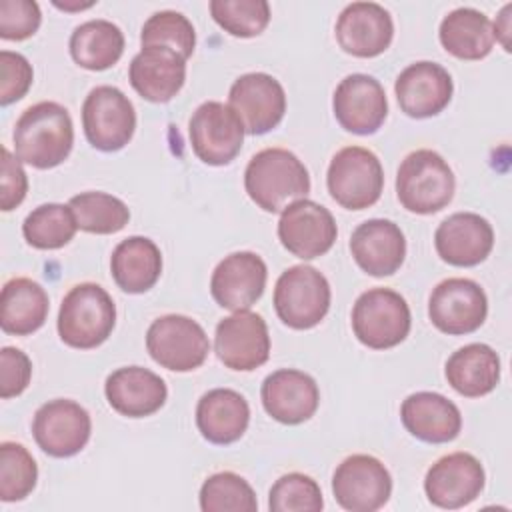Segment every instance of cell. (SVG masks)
Here are the masks:
<instances>
[{
  "label": "cell",
  "mask_w": 512,
  "mask_h": 512,
  "mask_svg": "<svg viewBox=\"0 0 512 512\" xmlns=\"http://www.w3.org/2000/svg\"><path fill=\"white\" fill-rule=\"evenodd\" d=\"M132 88L150 102L172 100L186 80V60L166 46H146L130 62Z\"/></svg>",
  "instance_id": "d4e9b609"
},
{
  "label": "cell",
  "mask_w": 512,
  "mask_h": 512,
  "mask_svg": "<svg viewBox=\"0 0 512 512\" xmlns=\"http://www.w3.org/2000/svg\"><path fill=\"white\" fill-rule=\"evenodd\" d=\"M68 206L78 228L90 234L120 232L130 220V210L120 198L98 190L72 196Z\"/></svg>",
  "instance_id": "836d02e7"
},
{
  "label": "cell",
  "mask_w": 512,
  "mask_h": 512,
  "mask_svg": "<svg viewBox=\"0 0 512 512\" xmlns=\"http://www.w3.org/2000/svg\"><path fill=\"white\" fill-rule=\"evenodd\" d=\"M350 252L356 264L370 276L394 274L406 256V240L398 224L372 218L356 226L350 236Z\"/></svg>",
  "instance_id": "cb8c5ba5"
},
{
  "label": "cell",
  "mask_w": 512,
  "mask_h": 512,
  "mask_svg": "<svg viewBox=\"0 0 512 512\" xmlns=\"http://www.w3.org/2000/svg\"><path fill=\"white\" fill-rule=\"evenodd\" d=\"M510 10H512V4H506L498 16V20L494 22L492 26V32H494V40H498L504 50H510V42H508V36H510Z\"/></svg>",
  "instance_id": "f6af8a7d"
},
{
  "label": "cell",
  "mask_w": 512,
  "mask_h": 512,
  "mask_svg": "<svg viewBox=\"0 0 512 512\" xmlns=\"http://www.w3.org/2000/svg\"><path fill=\"white\" fill-rule=\"evenodd\" d=\"M228 106L240 118L244 132L260 136L282 122L286 94L274 76L266 72H248L236 78L230 86Z\"/></svg>",
  "instance_id": "2e32d148"
},
{
  "label": "cell",
  "mask_w": 512,
  "mask_h": 512,
  "mask_svg": "<svg viewBox=\"0 0 512 512\" xmlns=\"http://www.w3.org/2000/svg\"><path fill=\"white\" fill-rule=\"evenodd\" d=\"M486 482L480 460L468 452H452L438 458L426 472L424 492L428 500L446 510L474 502Z\"/></svg>",
  "instance_id": "e0dca14e"
},
{
  "label": "cell",
  "mask_w": 512,
  "mask_h": 512,
  "mask_svg": "<svg viewBox=\"0 0 512 512\" xmlns=\"http://www.w3.org/2000/svg\"><path fill=\"white\" fill-rule=\"evenodd\" d=\"M218 360L238 372L262 366L270 356V334L264 318L250 310H238L222 318L214 332Z\"/></svg>",
  "instance_id": "5bb4252c"
},
{
  "label": "cell",
  "mask_w": 512,
  "mask_h": 512,
  "mask_svg": "<svg viewBox=\"0 0 512 512\" xmlns=\"http://www.w3.org/2000/svg\"><path fill=\"white\" fill-rule=\"evenodd\" d=\"M200 508L204 512H254L258 510V500L242 476L216 472L200 488Z\"/></svg>",
  "instance_id": "d590c367"
},
{
  "label": "cell",
  "mask_w": 512,
  "mask_h": 512,
  "mask_svg": "<svg viewBox=\"0 0 512 512\" xmlns=\"http://www.w3.org/2000/svg\"><path fill=\"white\" fill-rule=\"evenodd\" d=\"M268 508L272 512H318L324 508L322 490L314 478L290 472L272 484Z\"/></svg>",
  "instance_id": "ab89813d"
},
{
  "label": "cell",
  "mask_w": 512,
  "mask_h": 512,
  "mask_svg": "<svg viewBox=\"0 0 512 512\" xmlns=\"http://www.w3.org/2000/svg\"><path fill=\"white\" fill-rule=\"evenodd\" d=\"M140 44L146 46H166L178 52L184 60H188L196 46V32L192 22L176 10H160L154 12L142 26Z\"/></svg>",
  "instance_id": "8d00e7d4"
},
{
  "label": "cell",
  "mask_w": 512,
  "mask_h": 512,
  "mask_svg": "<svg viewBox=\"0 0 512 512\" xmlns=\"http://www.w3.org/2000/svg\"><path fill=\"white\" fill-rule=\"evenodd\" d=\"M334 32L344 52L374 58L390 46L394 22L390 12L376 2H352L340 12Z\"/></svg>",
  "instance_id": "ffe728a7"
},
{
  "label": "cell",
  "mask_w": 512,
  "mask_h": 512,
  "mask_svg": "<svg viewBox=\"0 0 512 512\" xmlns=\"http://www.w3.org/2000/svg\"><path fill=\"white\" fill-rule=\"evenodd\" d=\"M400 110L410 118L440 114L452 100L454 84L448 70L436 62L420 60L406 66L394 84Z\"/></svg>",
  "instance_id": "d6986e66"
},
{
  "label": "cell",
  "mask_w": 512,
  "mask_h": 512,
  "mask_svg": "<svg viewBox=\"0 0 512 512\" xmlns=\"http://www.w3.org/2000/svg\"><path fill=\"white\" fill-rule=\"evenodd\" d=\"M456 190L454 172L434 150L410 152L396 174V196L414 214H434L450 204Z\"/></svg>",
  "instance_id": "277c9868"
},
{
  "label": "cell",
  "mask_w": 512,
  "mask_h": 512,
  "mask_svg": "<svg viewBox=\"0 0 512 512\" xmlns=\"http://www.w3.org/2000/svg\"><path fill=\"white\" fill-rule=\"evenodd\" d=\"M32 376V362L20 350L4 346L0 350V396L12 398L26 390Z\"/></svg>",
  "instance_id": "7bdbcfd3"
},
{
  "label": "cell",
  "mask_w": 512,
  "mask_h": 512,
  "mask_svg": "<svg viewBox=\"0 0 512 512\" xmlns=\"http://www.w3.org/2000/svg\"><path fill=\"white\" fill-rule=\"evenodd\" d=\"M110 272L118 288L128 294H142L160 278V248L146 236H130L112 250Z\"/></svg>",
  "instance_id": "f546056e"
},
{
  "label": "cell",
  "mask_w": 512,
  "mask_h": 512,
  "mask_svg": "<svg viewBox=\"0 0 512 512\" xmlns=\"http://www.w3.org/2000/svg\"><path fill=\"white\" fill-rule=\"evenodd\" d=\"M434 246L438 256L452 266H476L492 252L494 230L480 214L456 212L436 228Z\"/></svg>",
  "instance_id": "603a6c76"
},
{
  "label": "cell",
  "mask_w": 512,
  "mask_h": 512,
  "mask_svg": "<svg viewBox=\"0 0 512 512\" xmlns=\"http://www.w3.org/2000/svg\"><path fill=\"white\" fill-rule=\"evenodd\" d=\"M116 324L112 296L94 282H82L68 290L58 312V334L64 344L90 350L108 340Z\"/></svg>",
  "instance_id": "3957f363"
},
{
  "label": "cell",
  "mask_w": 512,
  "mask_h": 512,
  "mask_svg": "<svg viewBox=\"0 0 512 512\" xmlns=\"http://www.w3.org/2000/svg\"><path fill=\"white\" fill-rule=\"evenodd\" d=\"M68 48L78 66L86 70H106L120 60L124 34L114 22L96 18L74 28Z\"/></svg>",
  "instance_id": "d6a6232c"
},
{
  "label": "cell",
  "mask_w": 512,
  "mask_h": 512,
  "mask_svg": "<svg viewBox=\"0 0 512 512\" xmlns=\"http://www.w3.org/2000/svg\"><path fill=\"white\" fill-rule=\"evenodd\" d=\"M14 152L20 162L48 170L62 164L74 144V126L68 110L58 102L28 106L14 124Z\"/></svg>",
  "instance_id": "6da1fadb"
},
{
  "label": "cell",
  "mask_w": 512,
  "mask_h": 512,
  "mask_svg": "<svg viewBox=\"0 0 512 512\" xmlns=\"http://www.w3.org/2000/svg\"><path fill=\"white\" fill-rule=\"evenodd\" d=\"M0 70H2V84H0V104L8 106L28 92L34 72L30 62L12 50L0 52Z\"/></svg>",
  "instance_id": "b9f144b4"
},
{
  "label": "cell",
  "mask_w": 512,
  "mask_h": 512,
  "mask_svg": "<svg viewBox=\"0 0 512 512\" xmlns=\"http://www.w3.org/2000/svg\"><path fill=\"white\" fill-rule=\"evenodd\" d=\"M264 410L282 424H300L314 416L320 390L316 380L294 368H280L268 374L260 388Z\"/></svg>",
  "instance_id": "7402d4cb"
},
{
  "label": "cell",
  "mask_w": 512,
  "mask_h": 512,
  "mask_svg": "<svg viewBox=\"0 0 512 512\" xmlns=\"http://www.w3.org/2000/svg\"><path fill=\"white\" fill-rule=\"evenodd\" d=\"M210 14L222 30L236 38L258 36L270 22L266 0H212Z\"/></svg>",
  "instance_id": "f35d334b"
},
{
  "label": "cell",
  "mask_w": 512,
  "mask_h": 512,
  "mask_svg": "<svg viewBox=\"0 0 512 512\" xmlns=\"http://www.w3.org/2000/svg\"><path fill=\"white\" fill-rule=\"evenodd\" d=\"M488 314V298L470 278H446L430 294L428 316L432 324L452 336L478 330Z\"/></svg>",
  "instance_id": "4fadbf2b"
},
{
  "label": "cell",
  "mask_w": 512,
  "mask_h": 512,
  "mask_svg": "<svg viewBox=\"0 0 512 512\" xmlns=\"http://www.w3.org/2000/svg\"><path fill=\"white\" fill-rule=\"evenodd\" d=\"M440 44L460 60L486 58L494 46L492 22L476 8H456L440 22Z\"/></svg>",
  "instance_id": "1f68e13d"
},
{
  "label": "cell",
  "mask_w": 512,
  "mask_h": 512,
  "mask_svg": "<svg viewBox=\"0 0 512 512\" xmlns=\"http://www.w3.org/2000/svg\"><path fill=\"white\" fill-rule=\"evenodd\" d=\"M94 2H88V4H60V2H54V6L62 8V10H82V8H90Z\"/></svg>",
  "instance_id": "bcb514c9"
},
{
  "label": "cell",
  "mask_w": 512,
  "mask_h": 512,
  "mask_svg": "<svg viewBox=\"0 0 512 512\" xmlns=\"http://www.w3.org/2000/svg\"><path fill=\"white\" fill-rule=\"evenodd\" d=\"M330 298L332 292L326 276L306 264L284 270L274 286L276 314L294 330H308L320 324L328 314Z\"/></svg>",
  "instance_id": "5b68a950"
},
{
  "label": "cell",
  "mask_w": 512,
  "mask_h": 512,
  "mask_svg": "<svg viewBox=\"0 0 512 512\" xmlns=\"http://www.w3.org/2000/svg\"><path fill=\"white\" fill-rule=\"evenodd\" d=\"M244 188L258 208L274 214L306 198L310 176L294 152L286 148H264L250 158L244 170Z\"/></svg>",
  "instance_id": "7a4b0ae2"
},
{
  "label": "cell",
  "mask_w": 512,
  "mask_h": 512,
  "mask_svg": "<svg viewBox=\"0 0 512 512\" xmlns=\"http://www.w3.org/2000/svg\"><path fill=\"white\" fill-rule=\"evenodd\" d=\"M42 14L34 0H2L0 2V38L26 40L40 26Z\"/></svg>",
  "instance_id": "60d3db41"
},
{
  "label": "cell",
  "mask_w": 512,
  "mask_h": 512,
  "mask_svg": "<svg viewBox=\"0 0 512 512\" xmlns=\"http://www.w3.org/2000/svg\"><path fill=\"white\" fill-rule=\"evenodd\" d=\"M404 428L428 444L454 440L462 428L458 406L438 392H414L400 406Z\"/></svg>",
  "instance_id": "4316f807"
},
{
  "label": "cell",
  "mask_w": 512,
  "mask_h": 512,
  "mask_svg": "<svg viewBox=\"0 0 512 512\" xmlns=\"http://www.w3.org/2000/svg\"><path fill=\"white\" fill-rule=\"evenodd\" d=\"M82 126L88 142L102 152L124 148L136 130V110L116 86H96L82 104Z\"/></svg>",
  "instance_id": "9c48e42d"
},
{
  "label": "cell",
  "mask_w": 512,
  "mask_h": 512,
  "mask_svg": "<svg viewBox=\"0 0 512 512\" xmlns=\"http://www.w3.org/2000/svg\"><path fill=\"white\" fill-rule=\"evenodd\" d=\"M336 236L338 228L332 212L314 200H296L280 212L278 238L296 258L312 260L326 254Z\"/></svg>",
  "instance_id": "9a60e30c"
},
{
  "label": "cell",
  "mask_w": 512,
  "mask_h": 512,
  "mask_svg": "<svg viewBox=\"0 0 512 512\" xmlns=\"http://www.w3.org/2000/svg\"><path fill=\"white\" fill-rule=\"evenodd\" d=\"M108 404L122 416L144 418L158 412L168 396L166 382L148 368L124 366L114 370L104 384Z\"/></svg>",
  "instance_id": "484cf974"
},
{
  "label": "cell",
  "mask_w": 512,
  "mask_h": 512,
  "mask_svg": "<svg viewBox=\"0 0 512 512\" xmlns=\"http://www.w3.org/2000/svg\"><path fill=\"white\" fill-rule=\"evenodd\" d=\"M444 374L458 394L466 398H480L498 386L500 358L488 344H466L446 360Z\"/></svg>",
  "instance_id": "f1b7e54d"
},
{
  "label": "cell",
  "mask_w": 512,
  "mask_h": 512,
  "mask_svg": "<svg viewBox=\"0 0 512 512\" xmlns=\"http://www.w3.org/2000/svg\"><path fill=\"white\" fill-rule=\"evenodd\" d=\"M266 278V264L256 252H232L214 268L210 292L226 310H248L262 296Z\"/></svg>",
  "instance_id": "44dd1931"
},
{
  "label": "cell",
  "mask_w": 512,
  "mask_h": 512,
  "mask_svg": "<svg viewBox=\"0 0 512 512\" xmlns=\"http://www.w3.org/2000/svg\"><path fill=\"white\" fill-rule=\"evenodd\" d=\"M338 124L352 134H374L388 116V100L382 84L368 74H348L332 96Z\"/></svg>",
  "instance_id": "ac0fdd59"
},
{
  "label": "cell",
  "mask_w": 512,
  "mask_h": 512,
  "mask_svg": "<svg viewBox=\"0 0 512 512\" xmlns=\"http://www.w3.org/2000/svg\"><path fill=\"white\" fill-rule=\"evenodd\" d=\"M250 422L246 398L232 388H214L202 394L196 406V426L212 444H232L240 440Z\"/></svg>",
  "instance_id": "83f0119b"
},
{
  "label": "cell",
  "mask_w": 512,
  "mask_h": 512,
  "mask_svg": "<svg viewBox=\"0 0 512 512\" xmlns=\"http://www.w3.org/2000/svg\"><path fill=\"white\" fill-rule=\"evenodd\" d=\"M326 186L342 208L364 210L378 202L384 188V170L372 150L346 146L332 156Z\"/></svg>",
  "instance_id": "8992f818"
},
{
  "label": "cell",
  "mask_w": 512,
  "mask_h": 512,
  "mask_svg": "<svg viewBox=\"0 0 512 512\" xmlns=\"http://www.w3.org/2000/svg\"><path fill=\"white\" fill-rule=\"evenodd\" d=\"M146 350L162 368L190 372L204 364L210 342L196 320L182 314H166L150 324Z\"/></svg>",
  "instance_id": "ba28073f"
},
{
  "label": "cell",
  "mask_w": 512,
  "mask_h": 512,
  "mask_svg": "<svg viewBox=\"0 0 512 512\" xmlns=\"http://www.w3.org/2000/svg\"><path fill=\"white\" fill-rule=\"evenodd\" d=\"M48 308V294L38 282L26 276L10 278L0 294V326L6 334H32L46 322Z\"/></svg>",
  "instance_id": "4dcf8cb0"
},
{
  "label": "cell",
  "mask_w": 512,
  "mask_h": 512,
  "mask_svg": "<svg viewBox=\"0 0 512 512\" xmlns=\"http://www.w3.org/2000/svg\"><path fill=\"white\" fill-rule=\"evenodd\" d=\"M28 192V176L18 160V156H12V152L2 146V180H0V208L4 212H10L16 208Z\"/></svg>",
  "instance_id": "ee69618b"
},
{
  "label": "cell",
  "mask_w": 512,
  "mask_h": 512,
  "mask_svg": "<svg viewBox=\"0 0 512 512\" xmlns=\"http://www.w3.org/2000/svg\"><path fill=\"white\" fill-rule=\"evenodd\" d=\"M92 420L84 406L68 398H56L42 404L32 420L36 444L54 458L78 454L90 440Z\"/></svg>",
  "instance_id": "7c38bea8"
},
{
  "label": "cell",
  "mask_w": 512,
  "mask_h": 512,
  "mask_svg": "<svg viewBox=\"0 0 512 512\" xmlns=\"http://www.w3.org/2000/svg\"><path fill=\"white\" fill-rule=\"evenodd\" d=\"M194 154L210 166L230 164L244 142V126L236 112L222 102L200 104L188 124Z\"/></svg>",
  "instance_id": "8fae6325"
},
{
  "label": "cell",
  "mask_w": 512,
  "mask_h": 512,
  "mask_svg": "<svg viewBox=\"0 0 512 512\" xmlns=\"http://www.w3.org/2000/svg\"><path fill=\"white\" fill-rule=\"evenodd\" d=\"M410 324V308L404 296L390 288H370L354 302V336L372 350L398 346L408 336Z\"/></svg>",
  "instance_id": "52a82bcc"
},
{
  "label": "cell",
  "mask_w": 512,
  "mask_h": 512,
  "mask_svg": "<svg viewBox=\"0 0 512 512\" xmlns=\"http://www.w3.org/2000/svg\"><path fill=\"white\" fill-rule=\"evenodd\" d=\"M78 230L70 206L42 204L34 208L22 224L26 242L38 250H56L66 246Z\"/></svg>",
  "instance_id": "e575fe53"
},
{
  "label": "cell",
  "mask_w": 512,
  "mask_h": 512,
  "mask_svg": "<svg viewBox=\"0 0 512 512\" xmlns=\"http://www.w3.org/2000/svg\"><path fill=\"white\" fill-rule=\"evenodd\" d=\"M332 494L348 512H374L388 502L392 494V478L378 458L370 454H352L336 466Z\"/></svg>",
  "instance_id": "30bf717a"
},
{
  "label": "cell",
  "mask_w": 512,
  "mask_h": 512,
  "mask_svg": "<svg viewBox=\"0 0 512 512\" xmlns=\"http://www.w3.org/2000/svg\"><path fill=\"white\" fill-rule=\"evenodd\" d=\"M38 466L26 446L18 442L0 444V498L2 502L24 500L36 486Z\"/></svg>",
  "instance_id": "74e56055"
}]
</instances>
